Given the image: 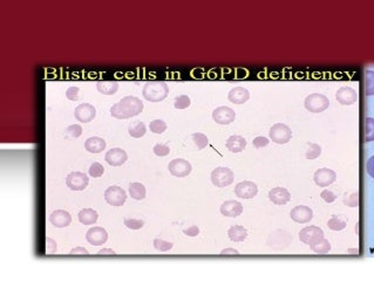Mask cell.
Here are the masks:
<instances>
[{
    "instance_id": "cell-43",
    "label": "cell",
    "mask_w": 374,
    "mask_h": 281,
    "mask_svg": "<svg viewBox=\"0 0 374 281\" xmlns=\"http://www.w3.org/2000/svg\"><path fill=\"white\" fill-rule=\"evenodd\" d=\"M79 91H80V88L77 86L70 87L66 90V98L71 101H78L79 100Z\"/></svg>"
},
{
    "instance_id": "cell-42",
    "label": "cell",
    "mask_w": 374,
    "mask_h": 281,
    "mask_svg": "<svg viewBox=\"0 0 374 281\" xmlns=\"http://www.w3.org/2000/svg\"><path fill=\"white\" fill-rule=\"evenodd\" d=\"M153 151L156 156H160V157H164V156L169 155V152H170V149H169L168 145H165V144H156L155 147H154Z\"/></svg>"
},
{
    "instance_id": "cell-40",
    "label": "cell",
    "mask_w": 374,
    "mask_h": 281,
    "mask_svg": "<svg viewBox=\"0 0 374 281\" xmlns=\"http://www.w3.org/2000/svg\"><path fill=\"white\" fill-rule=\"evenodd\" d=\"M154 247L160 252H167L172 248V244L169 241L162 240V239H155L154 240Z\"/></svg>"
},
{
    "instance_id": "cell-34",
    "label": "cell",
    "mask_w": 374,
    "mask_h": 281,
    "mask_svg": "<svg viewBox=\"0 0 374 281\" xmlns=\"http://www.w3.org/2000/svg\"><path fill=\"white\" fill-rule=\"evenodd\" d=\"M365 141L372 142L374 141V119L373 117H367L365 120Z\"/></svg>"
},
{
    "instance_id": "cell-13",
    "label": "cell",
    "mask_w": 374,
    "mask_h": 281,
    "mask_svg": "<svg viewBox=\"0 0 374 281\" xmlns=\"http://www.w3.org/2000/svg\"><path fill=\"white\" fill-rule=\"evenodd\" d=\"M337 179V175L333 170L329 168H322L318 169L314 175V180L318 186L327 188L331 184H333Z\"/></svg>"
},
{
    "instance_id": "cell-49",
    "label": "cell",
    "mask_w": 374,
    "mask_h": 281,
    "mask_svg": "<svg viewBox=\"0 0 374 281\" xmlns=\"http://www.w3.org/2000/svg\"><path fill=\"white\" fill-rule=\"evenodd\" d=\"M366 171H367V173L372 177V178H374V156L369 157L367 163H366Z\"/></svg>"
},
{
    "instance_id": "cell-35",
    "label": "cell",
    "mask_w": 374,
    "mask_h": 281,
    "mask_svg": "<svg viewBox=\"0 0 374 281\" xmlns=\"http://www.w3.org/2000/svg\"><path fill=\"white\" fill-rule=\"evenodd\" d=\"M149 129L154 134H163L167 130V123L162 120H154L149 124Z\"/></svg>"
},
{
    "instance_id": "cell-50",
    "label": "cell",
    "mask_w": 374,
    "mask_h": 281,
    "mask_svg": "<svg viewBox=\"0 0 374 281\" xmlns=\"http://www.w3.org/2000/svg\"><path fill=\"white\" fill-rule=\"evenodd\" d=\"M71 254H75V255L85 254V255H87V254H89V252L87 250H86V248H84V247H75V248H73V250L71 251Z\"/></svg>"
},
{
    "instance_id": "cell-51",
    "label": "cell",
    "mask_w": 374,
    "mask_h": 281,
    "mask_svg": "<svg viewBox=\"0 0 374 281\" xmlns=\"http://www.w3.org/2000/svg\"><path fill=\"white\" fill-rule=\"evenodd\" d=\"M222 255H237L239 254L238 251L235 250V248H225V250H223L221 252Z\"/></svg>"
},
{
    "instance_id": "cell-47",
    "label": "cell",
    "mask_w": 374,
    "mask_h": 281,
    "mask_svg": "<svg viewBox=\"0 0 374 281\" xmlns=\"http://www.w3.org/2000/svg\"><path fill=\"white\" fill-rule=\"evenodd\" d=\"M358 202H359V199H358L357 192H354L353 195H351L350 197H348V199L347 198L345 199V204H347L348 206H352V208H355V206L358 205Z\"/></svg>"
},
{
    "instance_id": "cell-7",
    "label": "cell",
    "mask_w": 374,
    "mask_h": 281,
    "mask_svg": "<svg viewBox=\"0 0 374 281\" xmlns=\"http://www.w3.org/2000/svg\"><path fill=\"white\" fill-rule=\"evenodd\" d=\"M105 199L108 204L111 206H122L126 203V199H127V194L122 188L113 185L106 190Z\"/></svg>"
},
{
    "instance_id": "cell-39",
    "label": "cell",
    "mask_w": 374,
    "mask_h": 281,
    "mask_svg": "<svg viewBox=\"0 0 374 281\" xmlns=\"http://www.w3.org/2000/svg\"><path fill=\"white\" fill-rule=\"evenodd\" d=\"M105 172V168H103L102 164L100 163L95 162L89 166V176L93 177V178H98V177H101Z\"/></svg>"
},
{
    "instance_id": "cell-48",
    "label": "cell",
    "mask_w": 374,
    "mask_h": 281,
    "mask_svg": "<svg viewBox=\"0 0 374 281\" xmlns=\"http://www.w3.org/2000/svg\"><path fill=\"white\" fill-rule=\"evenodd\" d=\"M183 233L186 234L188 237H196L197 234L200 233V229L197 226L193 225V226H190V227H188V229H185L184 231H183Z\"/></svg>"
},
{
    "instance_id": "cell-5",
    "label": "cell",
    "mask_w": 374,
    "mask_h": 281,
    "mask_svg": "<svg viewBox=\"0 0 374 281\" xmlns=\"http://www.w3.org/2000/svg\"><path fill=\"white\" fill-rule=\"evenodd\" d=\"M270 138L272 142L277 144H285L290 142L291 137H292V131H291L290 127L284 123H276L271 127L269 131Z\"/></svg>"
},
{
    "instance_id": "cell-30",
    "label": "cell",
    "mask_w": 374,
    "mask_h": 281,
    "mask_svg": "<svg viewBox=\"0 0 374 281\" xmlns=\"http://www.w3.org/2000/svg\"><path fill=\"white\" fill-rule=\"evenodd\" d=\"M327 226L333 231H341L346 227V219L343 218L341 216H334L331 218L327 223Z\"/></svg>"
},
{
    "instance_id": "cell-28",
    "label": "cell",
    "mask_w": 374,
    "mask_h": 281,
    "mask_svg": "<svg viewBox=\"0 0 374 281\" xmlns=\"http://www.w3.org/2000/svg\"><path fill=\"white\" fill-rule=\"evenodd\" d=\"M129 194L135 201H143L146 198V188L141 183H132L129 185Z\"/></svg>"
},
{
    "instance_id": "cell-9",
    "label": "cell",
    "mask_w": 374,
    "mask_h": 281,
    "mask_svg": "<svg viewBox=\"0 0 374 281\" xmlns=\"http://www.w3.org/2000/svg\"><path fill=\"white\" fill-rule=\"evenodd\" d=\"M168 169H169V172H170L172 176L182 178V177L188 176L189 173L192 172L193 166L188 161H186V159L176 158V159H172V161L169 163Z\"/></svg>"
},
{
    "instance_id": "cell-45",
    "label": "cell",
    "mask_w": 374,
    "mask_h": 281,
    "mask_svg": "<svg viewBox=\"0 0 374 281\" xmlns=\"http://www.w3.org/2000/svg\"><path fill=\"white\" fill-rule=\"evenodd\" d=\"M46 252L47 254H53L56 252V243L52 238H46Z\"/></svg>"
},
{
    "instance_id": "cell-2",
    "label": "cell",
    "mask_w": 374,
    "mask_h": 281,
    "mask_svg": "<svg viewBox=\"0 0 374 281\" xmlns=\"http://www.w3.org/2000/svg\"><path fill=\"white\" fill-rule=\"evenodd\" d=\"M142 94L150 102H161L169 94V87L164 81H148L143 86Z\"/></svg>"
},
{
    "instance_id": "cell-33",
    "label": "cell",
    "mask_w": 374,
    "mask_h": 281,
    "mask_svg": "<svg viewBox=\"0 0 374 281\" xmlns=\"http://www.w3.org/2000/svg\"><path fill=\"white\" fill-rule=\"evenodd\" d=\"M321 154H322L321 145H318L316 143H311V142H307V149H306V151H305V156H306L307 159L317 158Z\"/></svg>"
},
{
    "instance_id": "cell-22",
    "label": "cell",
    "mask_w": 374,
    "mask_h": 281,
    "mask_svg": "<svg viewBox=\"0 0 374 281\" xmlns=\"http://www.w3.org/2000/svg\"><path fill=\"white\" fill-rule=\"evenodd\" d=\"M228 99L230 102L235 103V105H243L250 99V93L246 88L235 87L229 91Z\"/></svg>"
},
{
    "instance_id": "cell-32",
    "label": "cell",
    "mask_w": 374,
    "mask_h": 281,
    "mask_svg": "<svg viewBox=\"0 0 374 281\" xmlns=\"http://www.w3.org/2000/svg\"><path fill=\"white\" fill-rule=\"evenodd\" d=\"M311 250L315 252V253H318V254H325V253H329L330 250H331V245L329 243V240H326L325 238H324L323 240L319 241V243L315 244V245H311Z\"/></svg>"
},
{
    "instance_id": "cell-10",
    "label": "cell",
    "mask_w": 374,
    "mask_h": 281,
    "mask_svg": "<svg viewBox=\"0 0 374 281\" xmlns=\"http://www.w3.org/2000/svg\"><path fill=\"white\" fill-rule=\"evenodd\" d=\"M66 183H67V186L70 188L72 191H84L88 185L89 178L86 173L80 172V171H75V172H71L70 175L67 176Z\"/></svg>"
},
{
    "instance_id": "cell-24",
    "label": "cell",
    "mask_w": 374,
    "mask_h": 281,
    "mask_svg": "<svg viewBox=\"0 0 374 281\" xmlns=\"http://www.w3.org/2000/svg\"><path fill=\"white\" fill-rule=\"evenodd\" d=\"M85 148L91 154H100V152H102L106 149V141L98 136L89 137L85 142Z\"/></svg>"
},
{
    "instance_id": "cell-44",
    "label": "cell",
    "mask_w": 374,
    "mask_h": 281,
    "mask_svg": "<svg viewBox=\"0 0 374 281\" xmlns=\"http://www.w3.org/2000/svg\"><path fill=\"white\" fill-rule=\"evenodd\" d=\"M269 142H270V141L268 140L267 137H264V136H258V137H256V138H255V140L253 141V144H254V147H255V148L261 149V148L267 147V145L269 144Z\"/></svg>"
},
{
    "instance_id": "cell-31",
    "label": "cell",
    "mask_w": 374,
    "mask_h": 281,
    "mask_svg": "<svg viewBox=\"0 0 374 281\" xmlns=\"http://www.w3.org/2000/svg\"><path fill=\"white\" fill-rule=\"evenodd\" d=\"M365 94L374 95V70L368 69L365 72Z\"/></svg>"
},
{
    "instance_id": "cell-18",
    "label": "cell",
    "mask_w": 374,
    "mask_h": 281,
    "mask_svg": "<svg viewBox=\"0 0 374 281\" xmlns=\"http://www.w3.org/2000/svg\"><path fill=\"white\" fill-rule=\"evenodd\" d=\"M337 101L344 106H351L357 102L358 94L353 88L351 87H341L337 90L336 94Z\"/></svg>"
},
{
    "instance_id": "cell-15",
    "label": "cell",
    "mask_w": 374,
    "mask_h": 281,
    "mask_svg": "<svg viewBox=\"0 0 374 281\" xmlns=\"http://www.w3.org/2000/svg\"><path fill=\"white\" fill-rule=\"evenodd\" d=\"M86 239H87L89 244L94 245V246H100V245L106 244V241L108 239V233L103 227L95 226L87 231V233H86Z\"/></svg>"
},
{
    "instance_id": "cell-25",
    "label": "cell",
    "mask_w": 374,
    "mask_h": 281,
    "mask_svg": "<svg viewBox=\"0 0 374 281\" xmlns=\"http://www.w3.org/2000/svg\"><path fill=\"white\" fill-rule=\"evenodd\" d=\"M79 222L84 225H93L96 223V220L99 218L98 212L93 209H84L79 212L78 215Z\"/></svg>"
},
{
    "instance_id": "cell-20",
    "label": "cell",
    "mask_w": 374,
    "mask_h": 281,
    "mask_svg": "<svg viewBox=\"0 0 374 281\" xmlns=\"http://www.w3.org/2000/svg\"><path fill=\"white\" fill-rule=\"evenodd\" d=\"M49 222L52 223V225L59 227V229L67 227L72 223V216L70 215V212L65 211V210H56L49 217Z\"/></svg>"
},
{
    "instance_id": "cell-26",
    "label": "cell",
    "mask_w": 374,
    "mask_h": 281,
    "mask_svg": "<svg viewBox=\"0 0 374 281\" xmlns=\"http://www.w3.org/2000/svg\"><path fill=\"white\" fill-rule=\"evenodd\" d=\"M228 236L230 240L235 241V243H240V241L245 240V238L247 237V231L245 227L240 225H233L229 229Z\"/></svg>"
},
{
    "instance_id": "cell-19",
    "label": "cell",
    "mask_w": 374,
    "mask_h": 281,
    "mask_svg": "<svg viewBox=\"0 0 374 281\" xmlns=\"http://www.w3.org/2000/svg\"><path fill=\"white\" fill-rule=\"evenodd\" d=\"M269 198L273 204L286 205L287 203L291 201V195L285 188L277 186V188H273L272 190L269 192Z\"/></svg>"
},
{
    "instance_id": "cell-1",
    "label": "cell",
    "mask_w": 374,
    "mask_h": 281,
    "mask_svg": "<svg viewBox=\"0 0 374 281\" xmlns=\"http://www.w3.org/2000/svg\"><path fill=\"white\" fill-rule=\"evenodd\" d=\"M143 103L135 96H126L110 108V115L118 120L131 119L142 113Z\"/></svg>"
},
{
    "instance_id": "cell-46",
    "label": "cell",
    "mask_w": 374,
    "mask_h": 281,
    "mask_svg": "<svg viewBox=\"0 0 374 281\" xmlns=\"http://www.w3.org/2000/svg\"><path fill=\"white\" fill-rule=\"evenodd\" d=\"M321 196H322V198L326 203H332V202L336 201V198H337V196L334 195L332 191H330V190H324L322 192V194H321Z\"/></svg>"
},
{
    "instance_id": "cell-14",
    "label": "cell",
    "mask_w": 374,
    "mask_h": 281,
    "mask_svg": "<svg viewBox=\"0 0 374 281\" xmlns=\"http://www.w3.org/2000/svg\"><path fill=\"white\" fill-rule=\"evenodd\" d=\"M235 194L237 197L242 199H251L256 197V195L258 194V188L254 182L243 180V182H240L236 185Z\"/></svg>"
},
{
    "instance_id": "cell-17",
    "label": "cell",
    "mask_w": 374,
    "mask_h": 281,
    "mask_svg": "<svg viewBox=\"0 0 374 281\" xmlns=\"http://www.w3.org/2000/svg\"><path fill=\"white\" fill-rule=\"evenodd\" d=\"M290 216H291V218H292V220H294L296 223L305 224V223H308L312 218H314V211H312L308 206L298 205L296 206V208H293L292 210H291Z\"/></svg>"
},
{
    "instance_id": "cell-27",
    "label": "cell",
    "mask_w": 374,
    "mask_h": 281,
    "mask_svg": "<svg viewBox=\"0 0 374 281\" xmlns=\"http://www.w3.org/2000/svg\"><path fill=\"white\" fill-rule=\"evenodd\" d=\"M96 89L103 95H114L118 89L117 81H100L96 84Z\"/></svg>"
},
{
    "instance_id": "cell-23",
    "label": "cell",
    "mask_w": 374,
    "mask_h": 281,
    "mask_svg": "<svg viewBox=\"0 0 374 281\" xmlns=\"http://www.w3.org/2000/svg\"><path fill=\"white\" fill-rule=\"evenodd\" d=\"M225 147L228 148L229 151L233 152V154H238L242 152L246 147V140L239 135H232L226 140Z\"/></svg>"
},
{
    "instance_id": "cell-8",
    "label": "cell",
    "mask_w": 374,
    "mask_h": 281,
    "mask_svg": "<svg viewBox=\"0 0 374 281\" xmlns=\"http://www.w3.org/2000/svg\"><path fill=\"white\" fill-rule=\"evenodd\" d=\"M268 244L273 250H284V248H286L291 244L290 233L283 230L276 231V232H273L269 237Z\"/></svg>"
},
{
    "instance_id": "cell-38",
    "label": "cell",
    "mask_w": 374,
    "mask_h": 281,
    "mask_svg": "<svg viewBox=\"0 0 374 281\" xmlns=\"http://www.w3.org/2000/svg\"><path fill=\"white\" fill-rule=\"evenodd\" d=\"M65 134L71 138H78L82 135V128L80 124H73V126H70L68 128H66Z\"/></svg>"
},
{
    "instance_id": "cell-37",
    "label": "cell",
    "mask_w": 374,
    "mask_h": 281,
    "mask_svg": "<svg viewBox=\"0 0 374 281\" xmlns=\"http://www.w3.org/2000/svg\"><path fill=\"white\" fill-rule=\"evenodd\" d=\"M192 105V100L188 95H179L175 99L174 107L176 109H185Z\"/></svg>"
},
{
    "instance_id": "cell-29",
    "label": "cell",
    "mask_w": 374,
    "mask_h": 281,
    "mask_svg": "<svg viewBox=\"0 0 374 281\" xmlns=\"http://www.w3.org/2000/svg\"><path fill=\"white\" fill-rule=\"evenodd\" d=\"M128 133L129 135H131L132 137L134 138H140V137H143L147 133V127L146 124L141 122V121H138V122H135L133 126L129 127L128 129Z\"/></svg>"
},
{
    "instance_id": "cell-4",
    "label": "cell",
    "mask_w": 374,
    "mask_h": 281,
    "mask_svg": "<svg viewBox=\"0 0 374 281\" xmlns=\"http://www.w3.org/2000/svg\"><path fill=\"white\" fill-rule=\"evenodd\" d=\"M211 182L217 188H226L230 184H232L235 179V175L231 169L225 168V166H218L213 172H211Z\"/></svg>"
},
{
    "instance_id": "cell-21",
    "label": "cell",
    "mask_w": 374,
    "mask_h": 281,
    "mask_svg": "<svg viewBox=\"0 0 374 281\" xmlns=\"http://www.w3.org/2000/svg\"><path fill=\"white\" fill-rule=\"evenodd\" d=\"M243 212V205L237 201H226L221 206V213L225 217H238Z\"/></svg>"
},
{
    "instance_id": "cell-36",
    "label": "cell",
    "mask_w": 374,
    "mask_h": 281,
    "mask_svg": "<svg viewBox=\"0 0 374 281\" xmlns=\"http://www.w3.org/2000/svg\"><path fill=\"white\" fill-rule=\"evenodd\" d=\"M193 140L194 142H195L196 147L199 150H202V149H204L208 144H209V140H208V137L202 133L193 134Z\"/></svg>"
},
{
    "instance_id": "cell-41",
    "label": "cell",
    "mask_w": 374,
    "mask_h": 281,
    "mask_svg": "<svg viewBox=\"0 0 374 281\" xmlns=\"http://www.w3.org/2000/svg\"><path fill=\"white\" fill-rule=\"evenodd\" d=\"M124 225L131 230H140L145 226V222L141 219H126Z\"/></svg>"
},
{
    "instance_id": "cell-12",
    "label": "cell",
    "mask_w": 374,
    "mask_h": 281,
    "mask_svg": "<svg viewBox=\"0 0 374 281\" xmlns=\"http://www.w3.org/2000/svg\"><path fill=\"white\" fill-rule=\"evenodd\" d=\"M74 116L79 122L88 123L92 122L96 116V109L89 103H81L74 110Z\"/></svg>"
},
{
    "instance_id": "cell-16",
    "label": "cell",
    "mask_w": 374,
    "mask_h": 281,
    "mask_svg": "<svg viewBox=\"0 0 374 281\" xmlns=\"http://www.w3.org/2000/svg\"><path fill=\"white\" fill-rule=\"evenodd\" d=\"M105 159L109 165L121 166V165H123L126 162H127L128 156H127V152H126L123 149L113 148V149H110V150L107 151V154L105 156Z\"/></svg>"
},
{
    "instance_id": "cell-3",
    "label": "cell",
    "mask_w": 374,
    "mask_h": 281,
    "mask_svg": "<svg viewBox=\"0 0 374 281\" xmlns=\"http://www.w3.org/2000/svg\"><path fill=\"white\" fill-rule=\"evenodd\" d=\"M304 106L308 112L318 114V113H323L324 110H326L327 108H329L330 101H329V99H327V96H325L324 94L314 93V94H310L306 99H305Z\"/></svg>"
},
{
    "instance_id": "cell-11",
    "label": "cell",
    "mask_w": 374,
    "mask_h": 281,
    "mask_svg": "<svg viewBox=\"0 0 374 281\" xmlns=\"http://www.w3.org/2000/svg\"><path fill=\"white\" fill-rule=\"evenodd\" d=\"M236 119L235 110L230 108V107L222 106L216 108L213 112V120L216 123L222 124V126H228V124L232 123Z\"/></svg>"
},
{
    "instance_id": "cell-52",
    "label": "cell",
    "mask_w": 374,
    "mask_h": 281,
    "mask_svg": "<svg viewBox=\"0 0 374 281\" xmlns=\"http://www.w3.org/2000/svg\"><path fill=\"white\" fill-rule=\"evenodd\" d=\"M98 254L100 255H106V254H115V252L113 250H110V248H103V250L99 251Z\"/></svg>"
},
{
    "instance_id": "cell-6",
    "label": "cell",
    "mask_w": 374,
    "mask_h": 281,
    "mask_svg": "<svg viewBox=\"0 0 374 281\" xmlns=\"http://www.w3.org/2000/svg\"><path fill=\"white\" fill-rule=\"evenodd\" d=\"M299 239L311 246L324 239V232L318 226H306L299 232Z\"/></svg>"
}]
</instances>
